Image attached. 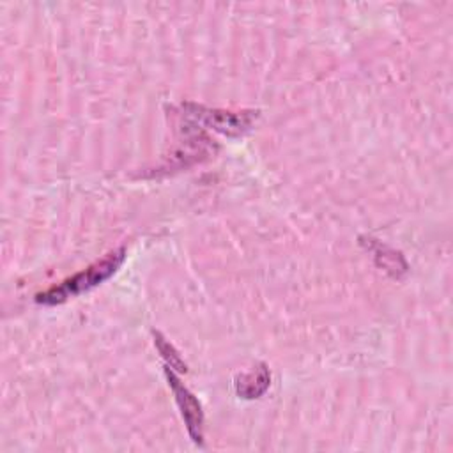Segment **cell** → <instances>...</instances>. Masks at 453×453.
Listing matches in <instances>:
<instances>
[{
    "mask_svg": "<svg viewBox=\"0 0 453 453\" xmlns=\"http://www.w3.org/2000/svg\"><path fill=\"white\" fill-rule=\"evenodd\" d=\"M188 117L198 120L200 124L212 127L228 136H241L251 129L253 120L258 111H225V110H211L200 104L186 103L182 104Z\"/></svg>",
    "mask_w": 453,
    "mask_h": 453,
    "instance_id": "cell-2",
    "label": "cell"
},
{
    "mask_svg": "<svg viewBox=\"0 0 453 453\" xmlns=\"http://www.w3.org/2000/svg\"><path fill=\"white\" fill-rule=\"evenodd\" d=\"M165 375L166 380L173 391L175 402L180 409L182 419L186 423L188 434L193 439L195 444H202L203 442V435H202V425H203V412H202V405L196 400V396L177 379V375L173 373V370L170 366L165 365Z\"/></svg>",
    "mask_w": 453,
    "mask_h": 453,
    "instance_id": "cell-3",
    "label": "cell"
},
{
    "mask_svg": "<svg viewBox=\"0 0 453 453\" xmlns=\"http://www.w3.org/2000/svg\"><path fill=\"white\" fill-rule=\"evenodd\" d=\"M152 334H154V343H156L159 354L166 361V366H170L172 370H177V372H186L188 370L186 363L180 359L177 350L170 345V342H166V338H163V334L157 331H154Z\"/></svg>",
    "mask_w": 453,
    "mask_h": 453,
    "instance_id": "cell-5",
    "label": "cell"
},
{
    "mask_svg": "<svg viewBox=\"0 0 453 453\" xmlns=\"http://www.w3.org/2000/svg\"><path fill=\"white\" fill-rule=\"evenodd\" d=\"M271 373L265 365H258L248 373H241L235 379V391L242 398H258L269 388Z\"/></svg>",
    "mask_w": 453,
    "mask_h": 453,
    "instance_id": "cell-4",
    "label": "cell"
},
{
    "mask_svg": "<svg viewBox=\"0 0 453 453\" xmlns=\"http://www.w3.org/2000/svg\"><path fill=\"white\" fill-rule=\"evenodd\" d=\"M124 258H126L124 246L111 250L101 260L94 262L87 269L65 278L64 281H60L58 285H55L44 292H39L35 296V301L41 304H60V303L67 301L69 297L80 296V294L101 285L110 276H113L117 273V269L122 265Z\"/></svg>",
    "mask_w": 453,
    "mask_h": 453,
    "instance_id": "cell-1",
    "label": "cell"
}]
</instances>
